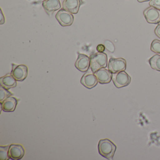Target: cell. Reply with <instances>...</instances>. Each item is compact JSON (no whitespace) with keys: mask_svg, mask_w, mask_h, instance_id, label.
Listing matches in <instances>:
<instances>
[{"mask_svg":"<svg viewBox=\"0 0 160 160\" xmlns=\"http://www.w3.org/2000/svg\"><path fill=\"white\" fill-rule=\"evenodd\" d=\"M143 15L148 23L157 24L160 22V10L152 6L147 8L143 12Z\"/></svg>","mask_w":160,"mask_h":160,"instance_id":"obj_5","label":"cell"},{"mask_svg":"<svg viewBox=\"0 0 160 160\" xmlns=\"http://www.w3.org/2000/svg\"><path fill=\"white\" fill-rule=\"evenodd\" d=\"M126 69V61L122 58L109 59L108 63V70L112 73H116L121 71H125Z\"/></svg>","mask_w":160,"mask_h":160,"instance_id":"obj_6","label":"cell"},{"mask_svg":"<svg viewBox=\"0 0 160 160\" xmlns=\"http://www.w3.org/2000/svg\"><path fill=\"white\" fill-rule=\"evenodd\" d=\"M112 80L114 85L118 88L126 87L130 84L131 78L124 71L112 75Z\"/></svg>","mask_w":160,"mask_h":160,"instance_id":"obj_3","label":"cell"},{"mask_svg":"<svg viewBox=\"0 0 160 160\" xmlns=\"http://www.w3.org/2000/svg\"><path fill=\"white\" fill-rule=\"evenodd\" d=\"M25 149L23 146L19 144H12L9 148V156L13 160H20L25 155Z\"/></svg>","mask_w":160,"mask_h":160,"instance_id":"obj_9","label":"cell"},{"mask_svg":"<svg viewBox=\"0 0 160 160\" xmlns=\"http://www.w3.org/2000/svg\"><path fill=\"white\" fill-rule=\"evenodd\" d=\"M138 2H146L149 1L150 0H137Z\"/></svg>","mask_w":160,"mask_h":160,"instance_id":"obj_24","label":"cell"},{"mask_svg":"<svg viewBox=\"0 0 160 160\" xmlns=\"http://www.w3.org/2000/svg\"><path fill=\"white\" fill-rule=\"evenodd\" d=\"M151 50L156 54L160 55V41L154 40L151 44Z\"/></svg>","mask_w":160,"mask_h":160,"instance_id":"obj_19","label":"cell"},{"mask_svg":"<svg viewBox=\"0 0 160 160\" xmlns=\"http://www.w3.org/2000/svg\"><path fill=\"white\" fill-rule=\"evenodd\" d=\"M9 148H10V146L0 147V159L1 160H8L10 159L8 154Z\"/></svg>","mask_w":160,"mask_h":160,"instance_id":"obj_17","label":"cell"},{"mask_svg":"<svg viewBox=\"0 0 160 160\" xmlns=\"http://www.w3.org/2000/svg\"><path fill=\"white\" fill-rule=\"evenodd\" d=\"M151 67L153 70L160 72V55H155L149 60Z\"/></svg>","mask_w":160,"mask_h":160,"instance_id":"obj_16","label":"cell"},{"mask_svg":"<svg viewBox=\"0 0 160 160\" xmlns=\"http://www.w3.org/2000/svg\"><path fill=\"white\" fill-rule=\"evenodd\" d=\"M1 86L6 89H10L16 87L17 80L11 74H6L0 78Z\"/></svg>","mask_w":160,"mask_h":160,"instance_id":"obj_15","label":"cell"},{"mask_svg":"<svg viewBox=\"0 0 160 160\" xmlns=\"http://www.w3.org/2000/svg\"><path fill=\"white\" fill-rule=\"evenodd\" d=\"M17 104V99L10 96L1 103L2 109L4 112H13L16 108Z\"/></svg>","mask_w":160,"mask_h":160,"instance_id":"obj_14","label":"cell"},{"mask_svg":"<svg viewBox=\"0 0 160 160\" xmlns=\"http://www.w3.org/2000/svg\"><path fill=\"white\" fill-rule=\"evenodd\" d=\"M90 68L93 73L107 66V55L105 53H98L92 54L90 57Z\"/></svg>","mask_w":160,"mask_h":160,"instance_id":"obj_2","label":"cell"},{"mask_svg":"<svg viewBox=\"0 0 160 160\" xmlns=\"http://www.w3.org/2000/svg\"><path fill=\"white\" fill-rule=\"evenodd\" d=\"M11 74L17 81H23L27 78L28 75V68L24 64L16 65L12 63Z\"/></svg>","mask_w":160,"mask_h":160,"instance_id":"obj_7","label":"cell"},{"mask_svg":"<svg viewBox=\"0 0 160 160\" xmlns=\"http://www.w3.org/2000/svg\"><path fill=\"white\" fill-rule=\"evenodd\" d=\"M96 49H97L98 52L103 53L105 50V47L104 45H103L99 44L97 46Z\"/></svg>","mask_w":160,"mask_h":160,"instance_id":"obj_23","label":"cell"},{"mask_svg":"<svg viewBox=\"0 0 160 160\" xmlns=\"http://www.w3.org/2000/svg\"><path fill=\"white\" fill-rule=\"evenodd\" d=\"M98 82L97 78L91 68L82 76L80 80L81 84L88 89L94 88L98 84Z\"/></svg>","mask_w":160,"mask_h":160,"instance_id":"obj_8","label":"cell"},{"mask_svg":"<svg viewBox=\"0 0 160 160\" xmlns=\"http://www.w3.org/2000/svg\"><path fill=\"white\" fill-rule=\"evenodd\" d=\"M12 95V92L9 91L8 89H6L5 88L1 86L0 87V102L1 103Z\"/></svg>","mask_w":160,"mask_h":160,"instance_id":"obj_18","label":"cell"},{"mask_svg":"<svg viewBox=\"0 0 160 160\" xmlns=\"http://www.w3.org/2000/svg\"><path fill=\"white\" fill-rule=\"evenodd\" d=\"M75 66L80 72H87L90 66V58L87 55L78 54Z\"/></svg>","mask_w":160,"mask_h":160,"instance_id":"obj_11","label":"cell"},{"mask_svg":"<svg viewBox=\"0 0 160 160\" xmlns=\"http://www.w3.org/2000/svg\"><path fill=\"white\" fill-rule=\"evenodd\" d=\"M42 6L48 15H51L54 12L61 8L60 0H44Z\"/></svg>","mask_w":160,"mask_h":160,"instance_id":"obj_12","label":"cell"},{"mask_svg":"<svg viewBox=\"0 0 160 160\" xmlns=\"http://www.w3.org/2000/svg\"><path fill=\"white\" fill-rule=\"evenodd\" d=\"M154 33L158 38H160V22L158 23V26L155 28Z\"/></svg>","mask_w":160,"mask_h":160,"instance_id":"obj_22","label":"cell"},{"mask_svg":"<svg viewBox=\"0 0 160 160\" xmlns=\"http://www.w3.org/2000/svg\"><path fill=\"white\" fill-rule=\"evenodd\" d=\"M99 153L108 160H112L116 152L117 146L112 141L108 138L102 139L98 143Z\"/></svg>","mask_w":160,"mask_h":160,"instance_id":"obj_1","label":"cell"},{"mask_svg":"<svg viewBox=\"0 0 160 160\" xmlns=\"http://www.w3.org/2000/svg\"><path fill=\"white\" fill-rule=\"evenodd\" d=\"M149 4L150 6L160 10V0H150Z\"/></svg>","mask_w":160,"mask_h":160,"instance_id":"obj_21","label":"cell"},{"mask_svg":"<svg viewBox=\"0 0 160 160\" xmlns=\"http://www.w3.org/2000/svg\"><path fill=\"white\" fill-rule=\"evenodd\" d=\"M105 47L107 50L111 53H113L115 51V46L113 43L109 40H106L104 42Z\"/></svg>","mask_w":160,"mask_h":160,"instance_id":"obj_20","label":"cell"},{"mask_svg":"<svg viewBox=\"0 0 160 160\" xmlns=\"http://www.w3.org/2000/svg\"><path fill=\"white\" fill-rule=\"evenodd\" d=\"M82 4H83L82 0H64L62 2V9L71 13L76 14Z\"/></svg>","mask_w":160,"mask_h":160,"instance_id":"obj_10","label":"cell"},{"mask_svg":"<svg viewBox=\"0 0 160 160\" xmlns=\"http://www.w3.org/2000/svg\"><path fill=\"white\" fill-rule=\"evenodd\" d=\"M98 82L101 84H108L112 79V73L108 70L102 68L94 73Z\"/></svg>","mask_w":160,"mask_h":160,"instance_id":"obj_13","label":"cell"},{"mask_svg":"<svg viewBox=\"0 0 160 160\" xmlns=\"http://www.w3.org/2000/svg\"><path fill=\"white\" fill-rule=\"evenodd\" d=\"M56 19L62 27H69L73 24L74 17L72 13L63 9H61L56 15Z\"/></svg>","mask_w":160,"mask_h":160,"instance_id":"obj_4","label":"cell"}]
</instances>
